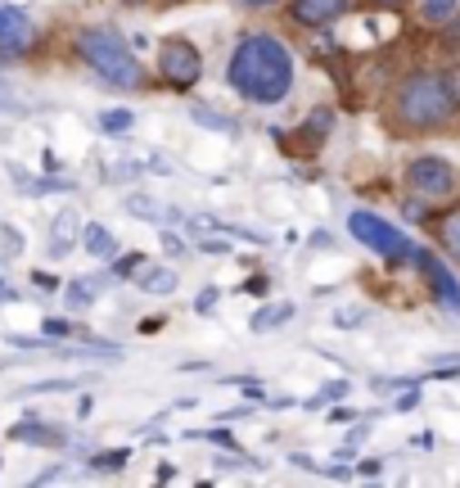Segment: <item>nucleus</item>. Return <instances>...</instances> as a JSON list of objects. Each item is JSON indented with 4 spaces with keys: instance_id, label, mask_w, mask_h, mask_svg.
Listing matches in <instances>:
<instances>
[{
    "instance_id": "1",
    "label": "nucleus",
    "mask_w": 460,
    "mask_h": 488,
    "mask_svg": "<svg viewBox=\"0 0 460 488\" xmlns=\"http://www.w3.org/2000/svg\"><path fill=\"white\" fill-rule=\"evenodd\" d=\"M294 77H298V64H294V50L271 36V32H248L235 41L226 64V82L230 91L248 105H280L289 100L294 91Z\"/></svg>"
},
{
    "instance_id": "2",
    "label": "nucleus",
    "mask_w": 460,
    "mask_h": 488,
    "mask_svg": "<svg viewBox=\"0 0 460 488\" xmlns=\"http://www.w3.org/2000/svg\"><path fill=\"white\" fill-rule=\"evenodd\" d=\"M456 109L460 105L443 73L415 68V73H406V77L397 82V91H393V118L402 122V127H411V131L447 127V122L456 118Z\"/></svg>"
},
{
    "instance_id": "3",
    "label": "nucleus",
    "mask_w": 460,
    "mask_h": 488,
    "mask_svg": "<svg viewBox=\"0 0 460 488\" xmlns=\"http://www.w3.org/2000/svg\"><path fill=\"white\" fill-rule=\"evenodd\" d=\"M77 55L100 82H109L117 91H140L145 86V64L135 59V50L114 27H82L77 32Z\"/></svg>"
},
{
    "instance_id": "4",
    "label": "nucleus",
    "mask_w": 460,
    "mask_h": 488,
    "mask_svg": "<svg viewBox=\"0 0 460 488\" xmlns=\"http://www.w3.org/2000/svg\"><path fill=\"white\" fill-rule=\"evenodd\" d=\"M347 231H352V240L356 244L375 249V253L388 258V262H415V253H420L397 227H388L384 218H375V213H365V208H356V213L347 218Z\"/></svg>"
},
{
    "instance_id": "5",
    "label": "nucleus",
    "mask_w": 460,
    "mask_h": 488,
    "mask_svg": "<svg viewBox=\"0 0 460 488\" xmlns=\"http://www.w3.org/2000/svg\"><path fill=\"white\" fill-rule=\"evenodd\" d=\"M406 186H411V195H420V199H452L460 190V172L443 158V154H420V158H411L406 163Z\"/></svg>"
},
{
    "instance_id": "6",
    "label": "nucleus",
    "mask_w": 460,
    "mask_h": 488,
    "mask_svg": "<svg viewBox=\"0 0 460 488\" xmlns=\"http://www.w3.org/2000/svg\"><path fill=\"white\" fill-rule=\"evenodd\" d=\"M158 73H163V82H167L172 91H190V86L204 77V55H199V46L185 41V36H167V41L158 46Z\"/></svg>"
},
{
    "instance_id": "7",
    "label": "nucleus",
    "mask_w": 460,
    "mask_h": 488,
    "mask_svg": "<svg viewBox=\"0 0 460 488\" xmlns=\"http://www.w3.org/2000/svg\"><path fill=\"white\" fill-rule=\"evenodd\" d=\"M32 41H36L32 18L14 5H0V55H23Z\"/></svg>"
},
{
    "instance_id": "8",
    "label": "nucleus",
    "mask_w": 460,
    "mask_h": 488,
    "mask_svg": "<svg viewBox=\"0 0 460 488\" xmlns=\"http://www.w3.org/2000/svg\"><path fill=\"white\" fill-rule=\"evenodd\" d=\"M347 9H352V0H289V18L303 27H330Z\"/></svg>"
},
{
    "instance_id": "9",
    "label": "nucleus",
    "mask_w": 460,
    "mask_h": 488,
    "mask_svg": "<svg viewBox=\"0 0 460 488\" xmlns=\"http://www.w3.org/2000/svg\"><path fill=\"white\" fill-rule=\"evenodd\" d=\"M415 262H420V271L429 276V290L438 294V303L447 308V312H460V280L434 258V253H415Z\"/></svg>"
},
{
    "instance_id": "10",
    "label": "nucleus",
    "mask_w": 460,
    "mask_h": 488,
    "mask_svg": "<svg viewBox=\"0 0 460 488\" xmlns=\"http://www.w3.org/2000/svg\"><path fill=\"white\" fill-rule=\"evenodd\" d=\"M9 439L14 443H32V448H64L68 443V434L45 425V421H18V425H9Z\"/></svg>"
},
{
    "instance_id": "11",
    "label": "nucleus",
    "mask_w": 460,
    "mask_h": 488,
    "mask_svg": "<svg viewBox=\"0 0 460 488\" xmlns=\"http://www.w3.org/2000/svg\"><path fill=\"white\" fill-rule=\"evenodd\" d=\"M135 285L145 290V294H176V267H167V262H140L135 267Z\"/></svg>"
},
{
    "instance_id": "12",
    "label": "nucleus",
    "mask_w": 460,
    "mask_h": 488,
    "mask_svg": "<svg viewBox=\"0 0 460 488\" xmlns=\"http://www.w3.org/2000/svg\"><path fill=\"white\" fill-rule=\"evenodd\" d=\"M82 249L91 253V258H117V240L109 227H100V222H91V227H82Z\"/></svg>"
},
{
    "instance_id": "13",
    "label": "nucleus",
    "mask_w": 460,
    "mask_h": 488,
    "mask_svg": "<svg viewBox=\"0 0 460 488\" xmlns=\"http://www.w3.org/2000/svg\"><path fill=\"white\" fill-rule=\"evenodd\" d=\"M73 236H77V218H73V213H59L55 227H50V253L64 258V253L73 249Z\"/></svg>"
},
{
    "instance_id": "14",
    "label": "nucleus",
    "mask_w": 460,
    "mask_h": 488,
    "mask_svg": "<svg viewBox=\"0 0 460 488\" xmlns=\"http://www.w3.org/2000/svg\"><path fill=\"white\" fill-rule=\"evenodd\" d=\"M434 231H438V244L452 253L460 262V208H452V213H443L438 222H434Z\"/></svg>"
},
{
    "instance_id": "15",
    "label": "nucleus",
    "mask_w": 460,
    "mask_h": 488,
    "mask_svg": "<svg viewBox=\"0 0 460 488\" xmlns=\"http://www.w3.org/2000/svg\"><path fill=\"white\" fill-rule=\"evenodd\" d=\"M289 317H294V303H266V308H257V317H253L248 326L262 335V330H275V326H285Z\"/></svg>"
},
{
    "instance_id": "16",
    "label": "nucleus",
    "mask_w": 460,
    "mask_h": 488,
    "mask_svg": "<svg viewBox=\"0 0 460 488\" xmlns=\"http://www.w3.org/2000/svg\"><path fill=\"white\" fill-rule=\"evenodd\" d=\"M95 122H100L105 136H126V131L135 127V114H131V109H105Z\"/></svg>"
},
{
    "instance_id": "17",
    "label": "nucleus",
    "mask_w": 460,
    "mask_h": 488,
    "mask_svg": "<svg viewBox=\"0 0 460 488\" xmlns=\"http://www.w3.org/2000/svg\"><path fill=\"white\" fill-rule=\"evenodd\" d=\"M126 213H131V218H145V222H167L163 204H154V199H145V195H131V199H126Z\"/></svg>"
},
{
    "instance_id": "18",
    "label": "nucleus",
    "mask_w": 460,
    "mask_h": 488,
    "mask_svg": "<svg viewBox=\"0 0 460 488\" xmlns=\"http://www.w3.org/2000/svg\"><path fill=\"white\" fill-rule=\"evenodd\" d=\"M190 118L199 122V127H213V131H235V118H226V114H217V109H204V105H195L190 109Z\"/></svg>"
},
{
    "instance_id": "19",
    "label": "nucleus",
    "mask_w": 460,
    "mask_h": 488,
    "mask_svg": "<svg viewBox=\"0 0 460 488\" xmlns=\"http://www.w3.org/2000/svg\"><path fill=\"white\" fill-rule=\"evenodd\" d=\"M100 285H105V280H95V276H82L77 285H68V303H73V308H86V303L95 299V290H100Z\"/></svg>"
},
{
    "instance_id": "20",
    "label": "nucleus",
    "mask_w": 460,
    "mask_h": 488,
    "mask_svg": "<svg viewBox=\"0 0 460 488\" xmlns=\"http://www.w3.org/2000/svg\"><path fill=\"white\" fill-rule=\"evenodd\" d=\"M456 9H460V0H420V14H425V18H434V23L452 18Z\"/></svg>"
},
{
    "instance_id": "21",
    "label": "nucleus",
    "mask_w": 460,
    "mask_h": 488,
    "mask_svg": "<svg viewBox=\"0 0 460 488\" xmlns=\"http://www.w3.org/2000/svg\"><path fill=\"white\" fill-rule=\"evenodd\" d=\"M347 393H352V384H347V380H330V384H325V389H321V393H316V398L307 402V407H325V402H339V398H347Z\"/></svg>"
},
{
    "instance_id": "22",
    "label": "nucleus",
    "mask_w": 460,
    "mask_h": 488,
    "mask_svg": "<svg viewBox=\"0 0 460 488\" xmlns=\"http://www.w3.org/2000/svg\"><path fill=\"white\" fill-rule=\"evenodd\" d=\"M126 462H131L126 448H117V452H95V457H91V471H122Z\"/></svg>"
},
{
    "instance_id": "23",
    "label": "nucleus",
    "mask_w": 460,
    "mask_h": 488,
    "mask_svg": "<svg viewBox=\"0 0 460 488\" xmlns=\"http://www.w3.org/2000/svg\"><path fill=\"white\" fill-rule=\"evenodd\" d=\"M443 46H447L452 55H460V9L447 18V27H443Z\"/></svg>"
},
{
    "instance_id": "24",
    "label": "nucleus",
    "mask_w": 460,
    "mask_h": 488,
    "mask_svg": "<svg viewBox=\"0 0 460 488\" xmlns=\"http://www.w3.org/2000/svg\"><path fill=\"white\" fill-rule=\"evenodd\" d=\"M0 114H23V105H18V96L5 77H0Z\"/></svg>"
},
{
    "instance_id": "25",
    "label": "nucleus",
    "mask_w": 460,
    "mask_h": 488,
    "mask_svg": "<svg viewBox=\"0 0 460 488\" xmlns=\"http://www.w3.org/2000/svg\"><path fill=\"white\" fill-rule=\"evenodd\" d=\"M64 389H77L73 380H41V384H32L27 393H64Z\"/></svg>"
},
{
    "instance_id": "26",
    "label": "nucleus",
    "mask_w": 460,
    "mask_h": 488,
    "mask_svg": "<svg viewBox=\"0 0 460 488\" xmlns=\"http://www.w3.org/2000/svg\"><path fill=\"white\" fill-rule=\"evenodd\" d=\"M425 204H429V199L411 195V199H406V218H411V222H425V218H429V208H425Z\"/></svg>"
},
{
    "instance_id": "27",
    "label": "nucleus",
    "mask_w": 460,
    "mask_h": 488,
    "mask_svg": "<svg viewBox=\"0 0 460 488\" xmlns=\"http://www.w3.org/2000/svg\"><path fill=\"white\" fill-rule=\"evenodd\" d=\"M217 299H222V290H213V285H208V290H199L195 308H199V312H213V308H217Z\"/></svg>"
},
{
    "instance_id": "28",
    "label": "nucleus",
    "mask_w": 460,
    "mask_h": 488,
    "mask_svg": "<svg viewBox=\"0 0 460 488\" xmlns=\"http://www.w3.org/2000/svg\"><path fill=\"white\" fill-rule=\"evenodd\" d=\"M140 262H145L140 253H126V258H117V262H114V271H117V276H135V267H140Z\"/></svg>"
},
{
    "instance_id": "29",
    "label": "nucleus",
    "mask_w": 460,
    "mask_h": 488,
    "mask_svg": "<svg viewBox=\"0 0 460 488\" xmlns=\"http://www.w3.org/2000/svg\"><path fill=\"white\" fill-rule=\"evenodd\" d=\"M0 240H5V253H9V258H14V253H23V236H18L14 227H5V231H0Z\"/></svg>"
},
{
    "instance_id": "30",
    "label": "nucleus",
    "mask_w": 460,
    "mask_h": 488,
    "mask_svg": "<svg viewBox=\"0 0 460 488\" xmlns=\"http://www.w3.org/2000/svg\"><path fill=\"white\" fill-rule=\"evenodd\" d=\"M32 285H36V290H45V294H50V290H59V280H55L50 271H32Z\"/></svg>"
},
{
    "instance_id": "31",
    "label": "nucleus",
    "mask_w": 460,
    "mask_h": 488,
    "mask_svg": "<svg viewBox=\"0 0 460 488\" xmlns=\"http://www.w3.org/2000/svg\"><path fill=\"white\" fill-rule=\"evenodd\" d=\"M45 335H64V340H68V335H73V321H59V317H50V321H45Z\"/></svg>"
},
{
    "instance_id": "32",
    "label": "nucleus",
    "mask_w": 460,
    "mask_h": 488,
    "mask_svg": "<svg viewBox=\"0 0 460 488\" xmlns=\"http://www.w3.org/2000/svg\"><path fill=\"white\" fill-rule=\"evenodd\" d=\"M415 402H420V389H415V384H411V389H406V393H402V398H397V412H411V407H415Z\"/></svg>"
},
{
    "instance_id": "33",
    "label": "nucleus",
    "mask_w": 460,
    "mask_h": 488,
    "mask_svg": "<svg viewBox=\"0 0 460 488\" xmlns=\"http://www.w3.org/2000/svg\"><path fill=\"white\" fill-rule=\"evenodd\" d=\"M266 285H271L266 276H248V280H244V290H248V294H266Z\"/></svg>"
},
{
    "instance_id": "34",
    "label": "nucleus",
    "mask_w": 460,
    "mask_h": 488,
    "mask_svg": "<svg viewBox=\"0 0 460 488\" xmlns=\"http://www.w3.org/2000/svg\"><path fill=\"white\" fill-rule=\"evenodd\" d=\"M55 480H64V466H50V471L36 475V484H55Z\"/></svg>"
},
{
    "instance_id": "35",
    "label": "nucleus",
    "mask_w": 460,
    "mask_h": 488,
    "mask_svg": "<svg viewBox=\"0 0 460 488\" xmlns=\"http://www.w3.org/2000/svg\"><path fill=\"white\" fill-rule=\"evenodd\" d=\"M443 77H447V86H452V96H456V105H460V64L452 73H443Z\"/></svg>"
},
{
    "instance_id": "36",
    "label": "nucleus",
    "mask_w": 460,
    "mask_h": 488,
    "mask_svg": "<svg viewBox=\"0 0 460 488\" xmlns=\"http://www.w3.org/2000/svg\"><path fill=\"white\" fill-rule=\"evenodd\" d=\"M199 249H204V253H230V244H226V240H204Z\"/></svg>"
},
{
    "instance_id": "37",
    "label": "nucleus",
    "mask_w": 460,
    "mask_h": 488,
    "mask_svg": "<svg viewBox=\"0 0 460 488\" xmlns=\"http://www.w3.org/2000/svg\"><path fill=\"white\" fill-rule=\"evenodd\" d=\"M239 389H244L248 398H262V384H257V380H239Z\"/></svg>"
},
{
    "instance_id": "38",
    "label": "nucleus",
    "mask_w": 460,
    "mask_h": 488,
    "mask_svg": "<svg viewBox=\"0 0 460 488\" xmlns=\"http://www.w3.org/2000/svg\"><path fill=\"white\" fill-rule=\"evenodd\" d=\"M335 321H339V326H344V330H347V326H361V317H356V312H339V317H335Z\"/></svg>"
},
{
    "instance_id": "39",
    "label": "nucleus",
    "mask_w": 460,
    "mask_h": 488,
    "mask_svg": "<svg viewBox=\"0 0 460 488\" xmlns=\"http://www.w3.org/2000/svg\"><path fill=\"white\" fill-rule=\"evenodd\" d=\"M289 462H294L298 471H316V462H312V457H303V452H298V457H289Z\"/></svg>"
},
{
    "instance_id": "40",
    "label": "nucleus",
    "mask_w": 460,
    "mask_h": 488,
    "mask_svg": "<svg viewBox=\"0 0 460 488\" xmlns=\"http://www.w3.org/2000/svg\"><path fill=\"white\" fill-rule=\"evenodd\" d=\"M163 244H167V253H185V244L176 240V236H163Z\"/></svg>"
},
{
    "instance_id": "41",
    "label": "nucleus",
    "mask_w": 460,
    "mask_h": 488,
    "mask_svg": "<svg viewBox=\"0 0 460 488\" xmlns=\"http://www.w3.org/2000/svg\"><path fill=\"white\" fill-rule=\"evenodd\" d=\"M239 5H248V9H266V5H275V0H239Z\"/></svg>"
},
{
    "instance_id": "42",
    "label": "nucleus",
    "mask_w": 460,
    "mask_h": 488,
    "mask_svg": "<svg viewBox=\"0 0 460 488\" xmlns=\"http://www.w3.org/2000/svg\"><path fill=\"white\" fill-rule=\"evenodd\" d=\"M375 5H388V9H397V5H406V0H375Z\"/></svg>"
},
{
    "instance_id": "43",
    "label": "nucleus",
    "mask_w": 460,
    "mask_h": 488,
    "mask_svg": "<svg viewBox=\"0 0 460 488\" xmlns=\"http://www.w3.org/2000/svg\"><path fill=\"white\" fill-rule=\"evenodd\" d=\"M126 5H135V0H126Z\"/></svg>"
}]
</instances>
